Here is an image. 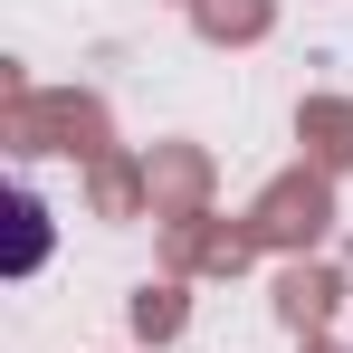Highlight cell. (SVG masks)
<instances>
[{"label":"cell","mask_w":353,"mask_h":353,"mask_svg":"<svg viewBox=\"0 0 353 353\" xmlns=\"http://www.w3.org/2000/svg\"><path fill=\"white\" fill-rule=\"evenodd\" d=\"M48 258V210H39V191H10V277H29Z\"/></svg>","instance_id":"6da1fadb"}]
</instances>
